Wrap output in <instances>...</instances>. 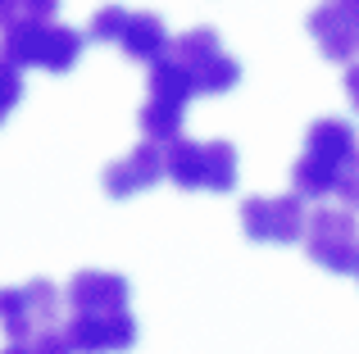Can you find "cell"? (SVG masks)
I'll use <instances>...</instances> for the list:
<instances>
[{
	"mask_svg": "<svg viewBox=\"0 0 359 354\" xmlns=\"http://www.w3.org/2000/svg\"><path fill=\"white\" fill-rule=\"evenodd\" d=\"M146 91L159 96V100H173V105H187V100L196 96V78L182 69V59L168 50V55H159L155 64H146Z\"/></svg>",
	"mask_w": 359,
	"mask_h": 354,
	"instance_id": "7c38bea8",
	"label": "cell"
},
{
	"mask_svg": "<svg viewBox=\"0 0 359 354\" xmlns=\"http://www.w3.org/2000/svg\"><path fill=\"white\" fill-rule=\"evenodd\" d=\"M237 186V146L232 141H205V191L228 195Z\"/></svg>",
	"mask_w": 359,
	"mask_h": 354,
	"instance_id": "2e32d148",
	"label": "cell"
},
{
	"mask_svg": "<svg viewBox=\"0 0 359 354\" xmlns=\"http://www.w3.org/2000/svg\"><path fill=\"white\" fill-rule=\"evenodd\" d=\"M27 300H32L36 332L60 327V291H55V282H46V277H32V282H27Z\"/></svg>",
	"mask_w": 359,
	"mask_h": 354,
	"instance_id": "e0dca14e",
	"label": "cell"
},
{
	"mask_svg": "<svg viewBox=\"0 0 359 354\" xmlns=\"http://www.w3.org/2000/svg\"><path fill=\"white\" fill-rule=\"evenodd\" d=\"M346 100H351V109L359 114V59L346 64Z\"/></svg>",
	"mask_w": 359,
	"mask_h": 354,
	"instance_id": "7402d4cb",
	"label": "cell"
},
{
	"mask_svg": "<svg viewBox=\"0 0 359 354\" xmlns=\"http://www.w3.org/2000/svg\"><path fill=\"white\" fill-rule=\"evenodd\" d=\"M87 36L69 23L55 18H14L0 32V55L18 69H46V73H69L78 64Z\"/></svg>",
	"mask_w": 359,
	"mask_h": 354,
	"instance_id": "6da1fadb",
	"label": "cell"
},
{
	"mask_svg": "<svg viewBox=\"0 0 359 354\" xmlns=\"http://www.w3.org/2000/svg\"><path fill=\"white\" fill-rule=\"evenodd\" d=\"M305 27H309V36L318 41L323 59H332V64H355V55H359V9H355V5L323 0L318 9H309Z\"/></svg>",
	"mask_w": 359,
	"mask_h": 354,
	"instance_id": "52a82bcc",
	"label": "cell"
},
{
	"mask_svg": "<svg viewBox=\"0 0 359 354\" xmlns=\"http://www.w3.org/2000/svg\"><path fill=\"white\" fill-rule=\"evenodd\" d=\"M0 337L9 350H27L36 337V318H32V300L27 286H0Z\"/></svg>",
	"mask_w": 359,
	"mask_h": 354,
	"instance_id": "30bf717a",
	"label": "cell"
},
{
	"mask_svg": "<svg viewBox=\"0 0 359 354\" xmlns=\"http://www.w3.org/2000/svg\"><path fill=\"white\" fill-rule=\"evenodd\" d=\"M159 177H168V169H164V146H159V141H141V146H132L123 160L105 164L100 186H105L109 200H132V195L150 191Z\"/></svg>",
	"mask_w": 359,
	"mask_h": 354,
	"instance_id": "5b68a950",
	"label": "cell"
},
{
	"mask_svg": "<svg viewBox=\"0 0 359 354\" xmlns=\"http://www.w3.org/2000/svg\"><path fill=\"white\" fill-rule=\"evenodd\" d=\"M337 173H341L337 164L300 150V160L291 164V191H300L305 200H327V195L337 191Z\"/></svg>",
	"mask_w": 359,
	"mask_h": 354,
	"instance_id": "9a60e30c",
	"label": "cell"
},
{
	"mask_svg": "<svg viewBox=\"0 0 359 354\" xmlns=\"http://www.w3.org/2000/svg\"><path fill=\"white\" fill-rule=\"evenodd\" d=\"M60 0H23V18H55Z\"/></svg>",
	"mask_w": 359,
	"mask_h": 354,
	"instance_id": "44dd1931",
	"label": "cell"
},
{
	"mask_svg": "<svg viewBox=\"0 0 359 354\" xmlns=\"http://www.w3.org/2000/svg\"><path fill=\"white\" fill-rule=\"evenodd\" d=\"M69 309H128L132 286L123 273H105V268H82L64 286Z\"/></svg>",
	"mask_w": 359,
	"mask_h": 354,
	"instance_id": "ba28073f",
	"label": "cell"
},
{
	"mask_svg": "<svg viewBox=\"0 0 359 354\" xmlns=\"http://www.w3.org/2000/svg\"><path fill=\"white\" fill-rule=\"evenodd\" d=\"M64 327L73 350H128L137 341V318L128 309H73Z\"/></svg>",
	"mask_w": 359,
	"mask_h": 354,
	"instance_id": "8992f818",
	"label": "cell"
},
{
	"mask_svg": "<svg viewBox=\"0 0 359 354\" xmlns=\"http://www.w3.org/2000/svg\"><path fill=\"white\" fill-rule=\"evenodd\" d=\"M305 150L341 169V164L359 150V136H355V127L346 123V118H318V123H309V132H305Z\"/></svg>",
	"mask_w": 359,
	"mask_h": 354,
	"instance_id": "8fae6325",
	"label": "cell"
},
{
	"mask_svg": "<svg viewBox=\"0 0 359 354\" xmlns=\"http://www.w3.org/2000/svg\"><path fill=\"white\" fill-rule=\"evenodd\" d=\"M18 100H23V69H18V64H9L5 55H0V123L14 114Z\"/></svg>",
	"mask_w": 359,
	"mask_h": 354,
	"instance_id": "d6986e66",
	"label": "cell"
},
{
	"mask_svg": "<svg viewBox=\"0 0 359 354\" xmlns=\"http://www.w3.org/2000/svg\"><path fill=\"white\" fill-rule=\"evenodd\" d=\"M332 195L346 204V209L359 213V150L341 164V173H337V191H332Z\"/></svg>",
	"mask_w": 359,
	"mask_h": 354,
	"instance_id": "ffe728a7",
	"label": "cell"
},
{
	"mask_svg": "<svg viewBox=\"0 0 359 354\" xmlns=\"http://www.w3.org/2000/svg\"><path fill=\"white\" fill-rule=\"evenodd\" d=\"M337 5H355V9H359V0H337Z\"/></svg>",
	"mask_w": 359,
	"mask_h": 354,
	"instance_id": "cb8c5ba5",
	"label": "cell"
},
{
	"mask_svg": "<svg viewBox=\"0 0 359 354\" xmlns=\"http://www.w3.org/2000/svg\"><path fill=\"white\" fill-rule=\"evenodd\" d=\"M182 109H187V105H173V100L146 96V105L137 109L141 136H146V141H159V146L177 141V136H182Z\"/></svg>",
	"mask_w": 359,
	"mask_h": 354,
	"instance_id": "5bb4252c",
	"label": "cell"
},
{
	"mask_svg": "<svg viewBox=\"0 0 359 354\" xmlns=\"http://www.w3.org/2000/svg\"><path fill=\"white\" fill-rule=\"evenodd\" d=\"M305 195H245L241 200V232L259 246H291L305 241Z\"/></svg>",
	"mask_w": 359,
	"mask_h": 354,
	"instance_id": "277c9868",
	"label": "cell"
},
{
	"mask_svg": "<svg viewBox=\"0 0 359 354\" xmlns=\"http://www.w3.org/2000/svg\"><path fill=\"white\" fill-rule=\"evenodd\" d=\"M168 50L182 59V69L196 78V96H223L241 82V64L219 45L214 27H191V32L173 36Z\"/></svg>",
	"mask_w": 359,
	"mask_h": 354,
	"instance_id": "3957f363",
	"label": "cell"
},
{
	"mask_svg": "<svg viewBox=\"0 0 359 354\" xmlns=\"http://www.w3.org/2000/svg\"><path fill=\"white\" fill-rule=\"evenodd\" d=\"M164 169H168V182L177 191H205V146L201 141H177L164 146Z\"/></svg>",
	"mask_w": 359,
	"mask_h": 354,
	"instance_id": "4fadbf2b",
	"label": "cell"
},
{
	"mask_svg": "<svg viewBox=\"0 0 359 354\" xmlns=\"http://www.w3.org/2000/svg\"><path fill=\"white\" fill-rule=\"evenodd\" d=\"M355 277H359V264H355Z\"/></svg>",
	"mask_w": 359,
	"mask_h": 354,
	"instance_id": "d4e9b609",
	"label": "cell"
},
{
	"mask_svg": "<svg viewBox=\"0 0 359 354\" xmlns=\"http://www.w3.org/2000/svg\"><path fill=\"white\" fill-rule=\"evenodd\" d=\"M128 14H132V9H123V5H100L96 14H91L87 36H91V41H100V45H118L123 27H128Z\"/></svg>",
	"mask_w": 359,
	"mask_h": 354,
	"instance_id": "ac0fdd59",
	"label": "cell"
},
{
	"mask_svg": "<svg viewBox=\"0 0 359 354\" xmlns=\"http://www.w3.org/2000/svg\"><path fill=\"white\" fill-rule=\"evenodd\" d=\"M14 18H23V0H0V32H5Z\"/></svg>",
	"mask_w": 359,
	"mask_h": 354,
	"instance_id": "603a6c76",
	"label": "cell"
},
{
	"mask_svg": "<svg viewBox=\"0 0 359 354\" xmlns=\"http://www.w3.org/2000/svg\"><path fill=\"white\" fill-rule=\"evenodd\" d=\"M168 45H173V41H168L159 14H150V9L128 14V27H123V36H118V50L128 55L132 64H155L159 55H168Z\"/></svg>",
	"mask_w": 359,
	"mask_h": 354,
	"instance_id": "9c48e42d",
	"label": "cell"
},
{
	"mask_svg": "<svg viewBox=\"0 0 359 354\" xmlns=\"http://www.w3.org/2000/svg\"><path fill=\"white\" fill-rule=\"evenodd\" d=\"M359 213L346 204H323L305 222V255L327 273H355L359 264Z\"/></svg>",
	"mask_w": 359,
	"mask_h": 354,
	"instance_id": "7a4b0ae2",
	"label": "cell"
}]
</instances>
